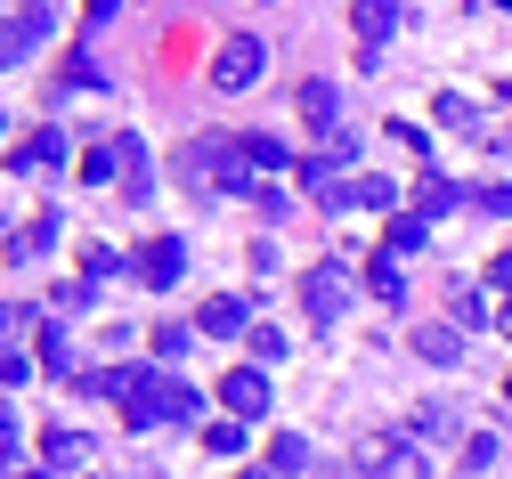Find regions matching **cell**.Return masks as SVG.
I'll use <instances>...</instances> for the list:
<instances>
[{
  "instance_id": "obj_10",
  "label": "cell",
  "mask_w": 512,
  "mask_h": 479,
  "mask_svg": "<svg viewBox=\"0 0 512 479\" xmlns=\"http://www.w3.org/2000/svg\"><path fill=\"white\" fill-rule=\"evenodd\" d=\"M301 122L326 130V139H342V130H334V122H342V90H334V82H301Z\"/></svg>"
},
{
  "instance_id": "obj_36",
  "label": "cell",
  "mask_w": 512,
  "mask_h": 479,
  "mask_svg": "<svg viewBox=\"0 0 512 479\" xmlns=\"http://www.w3.org/2000/svg\"><path fill=\"white\" fill-rule=\"evenodd\" d=\"M496 325H504V333H512V301H504V309H496Z\"/></svg>"
},
{
  "instance_id": "obj_35",
  "label": "cell",
  "mask_w": 512,
  "mask_h": 479,
  "mask_svg": "<svg viewBox=\"0 0 512 479\" xmlns=\"http://www.w3.org/2000/svg\"><path fill=\"white\" fill-rule=\"evenodd\" d=\"M252 479H285V471H277V463H261V471H252Z\"/></svg>"
},
{
  "instance_id": "obj_5",
  "label": "cell",
  "mask_w": 512,
  "mask_h": 479,
  "mask_svg": "<svg viewBox=\"0 0 512 479\" xmlns=\"http://www.w3.org/2000/svg\"><path fill=\"white\" fill-rule=\"evenodd\" d=\"M342 171H350V139H326L317 155H301V187L309 195H326V203H342L350 187H342Z\"/></svg>"
},
{
  "instance_id": "obj_9",
  "label": "cell",
  "mask_w": 512,
  "mask_h": 479,
  "mask_svg": "<svg viewBox=\"0 0 512 479\" xmlns=\"http://www.w3.org/2000/svg\"><path fill=\"white\" fill-rule=\"evenodd\" d=\"M49 41V9H9V33H0V57L9 65H25L33 49Z\"/></svg>"
},
{
  "instance_id": "obj_18",
  "label": "cell",
  "mask_w": 512,
  "mask_h": 479,
  "mask_svg": "<svg viewBox=\"0 0 512 479\" xmlns=\"http://www.w3.org/2000/svg\"><path fill=\"white\" fill-rule=\"evenodd\" d=\"M342 203H358V212H391L399 187H391V179H350V195H342Z\"/></svg>"
},
{
  "instance_id": "obj_1",
  "label": "cell",
  "mask_w": 512,
  "mask_h": 479,
  "mask_svg": "<svg viewBox=\"0 0 512 479\" xmlns=\"http://www.w3.org/2000/svg\"><path fill=\"white\" fill-rule=\"evenodd\" d=\"M179 179L204 187V195H252V203L269 195V187H261V163H252L244 139H196V147L179 155Z\"/></svg>"
},
{
  "instance_id": "obj_2",
  "label": "cell",
  "mask_w": 512,
  "mask_h": 479,
  "mask_svg": "<svg viewBox=\"0 0 512 479\" xmlns=\"http://www.w3.org/2000/svg\"><path fill=\"white\" fill-rule=\"evenodd\" d=\"M196 390H187V382H171V374H155L147 366V382L131 390V406H122V423H131V431H171V423H196Z\"/></svg>"
},
{
  "instance_id": "obj_30",
  "label": "cell",
  "mask_w": 512,
  "mask_h": 479,
  "mask_svg": "<svg viewBox=\"0 0 512 479\" xmlns=\"http://www.w3.org/2000/svg\"><path fill=\"white\" fill-rule=\"evenodd\" d=\"M57 90H106V74H98L90 57H74V65H66V82H57Z\"/></svg>"
},
{
  "instance_id": "obj_17",
  "label": "cell",
  "mask_w": 512,
  "mask_h": 479,
  "mask_svg": "<svg viewBox=\"0 0 512 479\" xmlns=\"http://www.w3.org/2000/svg\"><path fill=\"white\" fill-rule=\"evenodd\" d=\"M114 147H122V187H131V203H147V187H155L147 179V147L139 139H114Z\"/></svg>"
},
{
  "instance_id": "obj_25",
  "label": "cell",
  "mask_w": 512,
  "mask_h": 479,
  "mask_svg": "<svg viewBox=\"0 0 512 479\" xmlns=\"http://www.w3.org/2000/svg\"><path fill=\"white\" fill-rule=\"evenodd\" d=\"M204 447L212 455H244V423H204Z\"/></svg>"
},
{
  "instance_id": "obj_20",
  "label": "cell",
  "mask_w": 512,
  "mask_h": 479,
  "mask_svg": "<svg viewBox=\"0 0 512 479\" xmlns=\"http://www.w3.org/2000/svg\"><path fill=\"white\" fill-rule=\"evenodd\" d=\"M269 463H277L285 479H309V447H301L293 431H285V439H269Z\"/></svg>"
},
{
  "instance_id": "obj_21",
  "label": "cell",
  "mask_w": 512,
  "mask_h": 479,
  "mask_svg": "<svg viewBox=\"0 0 512 479\" xmlns=\"http://www.w3.org/2000/svg\"><path fill=\"white\" fill-rule=\"evenodd\" d=\"M447 309H456L464 325H496V309H488V293H472V285H456V293H447Z\"/></svg>"
},
{
  "instance_id": "obj_37",
  "label": "cell",
  "mask_w": 512,
  "mask_h": 479,
  "mask_svg": "<svg viewBox=\"0 0 512 479\" xmlns=\"http://www.w3.org/2000/svg\"><path fill=\"white\" fill-rule=\"evenodd\" d=\"M17 479H41V471H17Z\"/></svg>"
},
{
  "instance_id": "obj_14",
  "label": "cell",
  "mask_w": 512,
  "mask_h": 479,
  "mask_svg": "<svg viewBox=\"0 0 512 479\" xmlns=\"http://www.w3.org/2000/svg\"><path fill=\"white\" fill-rule=\"evenodd\" d=\"M415 350H423L431 366H456V358H464V333H456V325H415Z\"/></svg>"
},
{
  "instance_id": "obj_38",
  "label": "cell",
  "mask_w": 512,
  "mask_h": 479,
  "mask_svg": "<svg viewBox=\"0 0 512 479\" xmlns=\"http://www.w3.org/2000/svg\"><path fill=\"white\" fill-rule=\"evenodd\" d=\"M504 106H512V90H504Z\"/></svg>"
},
{
  "instance_id": "obj_23",
  "label": "cell",
  "mask_w": 512,
  "mask_h": 479,
  "mask_svg": "<svg viewBox=\"0 0 512 479\" xmlns=\"http://www.w3.org/2000/svg\"><path fill=\"white\" fill-rule=\"evenodd\" d=\"M41 366L49 374H74V341L66 333H41Z\"/></svg>"
},
{
  "instance_id": "obj_16",
  "label": "cell",
  "mask_w": 512,
  "mask_h": 479,
  "mask_svg": "<svg viewBox=\"0 0 512 479\" xmlns=\"http://www.w3.org/2000/svg\"><path fill=\"white\" fill-rule=\"evenodd\" d=\"M66 147H74L66 130H57V122H41V130H33V155H17V171H25V163H41V171H57V163H66Z\"/></svg>"
},
{
  "instance_id": "obj_31",
  "label": "cell",
  "mask_w": 512,
  "mask_h": 479,
  "mask_svg": "<svg viewBox=\"0 0 512 479\" xmlns=\"http://www.w3.org/2000/svg\"><path fill=\"white\" fill-rule=\"evenodd\" d=\"M488 463H496V439H488V431H480V439H464V471H488Z\"/></svg>"
},
{
  "instance_id": "obj_22",
  "label": "cell",
  "mask_w": 512,
  "mask_h": 479,
  "mask_svg": "<svg viewBox=\"0 0 512 479\" xmlns=\"http://www.w3.org/2000/svg\"><path fill=\"white\" fill-rule=\"evenodd\" d=\"M439 122H447V130H472V139H480V106H472V98H456V90L439 98Z\"/></svg>"
},
{
  "instance_id": "obj_28",
  "label": "cell",
  "mask_w": 512,
  "mask_h": 479,
  "mask_svg": "<svg viewBox=\"0 0 512 479\" xmlns=\"http://www.w3.org/2000/svg\"><path fill=\"white\" fill-rule=\"evenodd\" d=\"M114 268H122V260H114V244H90V252H82V277H90V285H106Z\"/></svg>"
},
{
  "instance_id": "obj_33",
  "label": "cell",
  "mask_w": 512,
  "mask_h": 479,
  "mask_svg": "<svg viewBox=\"0 0 512 479\" xmlns=\"http://www.w3.org/2000/svg\"><path fill=\"white\" fill-rule=\"evenodd\" d=\"M480 212L488 220H512V187H480Z\"/></svg>"
},
{
  "instance_id": "obj_7",
  "label": "cell",
  "mask_w": 512,
  "mask_h": 479,
  "mask_svg": "<svg viewBox=\"0 0 512 479\" xmlns=\"http://www.w3.org/2000/svg\"><path fill=\"white\" fill-rule=\"evenodd\" d=\"M220 398H228V423H261V415H269V374H261V366H236V374L220 382Z\"/></svg>"
},
{
  "instance_id": "obj_8",
  "label": "cell",
  "mask_w": 512,
  "mask_h": 479,
  "mask_svg": "<svg viewBox=\"0 0 512 479\" xmlns=\"http://www.w3.org/2000/svg\"><path fill=\"white\" fill-rule=\"evenodd\" d=\"M179 268H187V244H179V236H147V244H139V277H147L155 293L179 285Z\"/></svg>"
},
{
  "instance_id": "obj_12",
  "label": "cell",
  "mask_w": 512,
  "mask_h": 479,
  "mask_svg": "<svg viewBox=\"0 0 512 479\" xmlns=\"http://www.w3.org/2000/svg\"><path fill=\"white\" fill-rule=\"evenodd\" d=\"M366 285H374V301H391V309H399V301H407V260L374 252V260H366Z\"/></svg>"
},
{
  "instance_id": "obj_11",
  "label": "cell",
  "mask_w": 512,
  "mask_h": 479,
  "mask_svg": "<svg viewBox=\"0 0 512 479\" xmlns=\"http://www.w3.org/2000/svg\"><path fill=\"white\" fill-rule=\"evenodd\" d=\"M196 333H212V341H228V333H244V301H236V293H212V301L196 309Z\"/></svg>"
},
{
  "instance_id": "obj_34",
  "label": "cell",
  "mask_w": 512,
  "mask_h": 479,
  "mask_svg": "<svg viewBox=\"0 0 512 479\" xmlns=\"http://www.w3.org/2000/svg\"><path fill=\"white\" fill-rule=\"evenodd\" d=\"M488 277H496V285H504V293H512V244H504V252H496V268H488Z\"/></svg>"
},
{
  "instance_id": "obj_39",
  "label": "cell",
  "mask_w": 512,
  "mask_h": 479,
  "mask_svg": "<svg viewBox=\"0 0 512 479\" xmlns=\"http://www.w3.org/2000/svg\"><path fill=\"white\" fill-rule=\"evenodd\" d=\"M504 398H512V382H504Z\"/></svg>"
},
{
  "instance_id": "obj_19",
  "label": "cell",
  "mask_w": 512,
  "mask_h": 479,
  "mask_svg": "<svg viewBox=\"0 0 512 479\" xmlns=\"http://www.w3.org/2000/svg\"><path fill=\"white\" fill-rule=\"evenodd\" d=\"M74 171H82V179L98 187V179H114V171H122V147H114V139H98L90 155H74Z\"/></svg>"
},
{
  "instance_id": "obj_27",
  "label": "cell",
  "mask_w": 512,
  "mask_h": 479,
  "mask_svg": "<svg viewBox=\"0 0 512 479\" xmlns=\"http://www.w3.org/2000/svg\"><path fill=\"white\" fill-rule=\"evenodd\" d=\"M244 147H252V163H261V171H285V163H293V155H285L277 139H261V130H252V139H244ZM293 171H301V163H293Z\"/></svg>"
},
{
  "instance_id": "obj_26",
  "label": "cell",
  "mask_w": 512,
  "mask_h": 479,
  "mask_svg": "<svg viewBox=\"0 0 512 479\" xmlns=\"http://www.w3.org/2000/svg\"><path fill=\"white\" fill-rule=\"evenodd\" d=\"M456 203H464V195H456V187H447V179H439V171H423V212H456Z\"/></svg>"
},
{
  "instance_id": "obj_15",
  "label": "cell",
  "mask_w": 512,
  "mask_h": 479,
  "mask_svg": "<svg viewBox=\"0 0 512 479\" xmlns=\"http://www.w3.org/2000/svg\"><path fill=\"white\" fill-rule=\"evenodd\" d=\"M41 455H49V471H82V463H90V439H82V431H49Z\"/></svg>"
},
{
  "instance_id": "obj_32",
  "label": "cell",
  "mask_w": 512,
  "mask_h": 479,
  "mask_svg": "<svg viewBox=\"0 0 512 479\" xmlns=\"http://www.w3.org/2000/svg\"><path fill=\"white\" fill-rule=\"evenodd\" d=\"M187 341H196V333H187V325H163V333H155V358H179Z\"/></svg>"
},
{
  "instance_id": "obj_13",
  "label": "cell",
  "mask_w": 512,
  "mask_h": 479,
  "mask_svg": "<svg viewBox=\"0 0 512 479\" xmlns=\"http://www.w3.org/2000/svg\"><path fill=\"white\" fill-rule=\"evenodd\" d=\"M350 17H358V41H366V49H382V41L399 33V17H407V9H391V0H366V9H350Z\"/></svg>"
},
{
  "instance_id": "obj_3",
  "label": "cell",
  "mask_w": 512,
  "mask_h": 479,
  "mask_svg": "<svg viewBox=\"0 0 512 479\" xmlns=\"http://www.w3.org/2000/svg\"><path fill=\"white\" fill-rule=\"evenodd\" d=\"M350 463H358V479H431L423 447L399 439V431H366V439L350 447Z\"/></svg>"
},
{
  "instance_id": "obj_6",
  "label": "cell",
  "mask_w": 512,
  "mask_h": 479,
  "mask_svg": "<svg viewBox=\"0 0 512 479\" xmlns=\"http://www.w3.org/2000/svg\"><path fill=\"white\" fill-rule=\"evenodd\" d=\"M342 293H350V277H342L334 260H317L309 277H301V309H309V325H334V317H342Z\"/></svg>"
},
{
  "instance_id": "obj_24",
  "label": "cell",
  "mask_w": 512,
  "mask_h": 479,
  "mask_svg": "<svg viewBox=\"0 0 512 479\" xmlns=\"http://www.w3.org/2000/svg\"><path fill=\"white\" fill-rule=\"evenodd\" d=\"M391 260H407V252H423V220H391V244H382Z\"/></svg>"
},
{
  "instance_id": "obj_29",
  "label": "cell",
  "mask_w": 512,
  "mask_h": 479,
  "mask_svg": "<svg viewBox=\"0 0 512 479\" xmlns=\"http://www.w3.org/2000/svg\"><path fill=\"white\" fill-rule=\"evenodd\" d=\"M277 358H285V333L261 325V333H252V366H277Z\"/></svg>"
},
{
  "instance_id": "obj_4",
  "label": "cell",
  "mask_w": 512,
  "mask_h": 479,
  "mask_svg": "<svg viewBox=\"0 0 512 479\" xmlns=\"http://www.w3.org/2000/svg\"><path fill=\"white\" fill-rule=\"evenodd\" d=\"M261 65H269V41H261V33H220V49H212V90H252V82H261Z\"/></svg>"
}]
</instances>
